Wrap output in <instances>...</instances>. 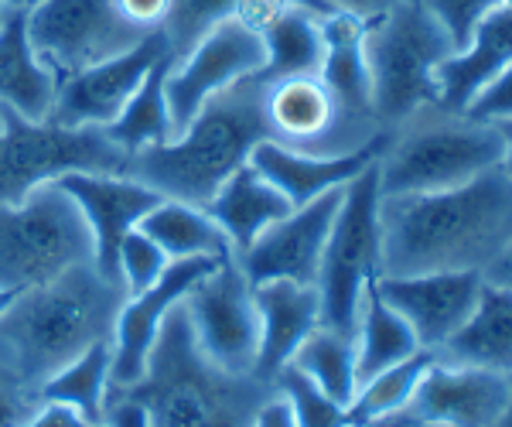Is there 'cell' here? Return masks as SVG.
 Wrapping results in <instances>:
<instances>
[{"mask_svg": "<svg viewBox=\"0 0 512 427\" xmlns=\"http://www.w3.org/2000/svg\"><path fill=\"white\" fill-rule=\"evenodd\" d=\"M127 164L130 154L103 127H59L0 106V205H21L35 188L55 185L72 171L127 175Z\"/></svg>", "mask_w": 512, "mask_h": 427, "instance_id": "cell-6", "label": "cell"}, {"mask_svg": "<svg viewBox=\"0 0 512 427\" xmlns=\"http://www.w3.org/2000/svg\"><path fill=\"white\" fill-rule=\"evenodd\" d=\"M437 359V352L431 349H420L417 356L403 359L383 373H376L373 380H366L355 393V400L349 404V421L352 427L359 424H373L383 421V417L403 414L410 407V397H414L417 383L424 380V373L431 369V363Z\"/></svg>", "mask_w": 512, "mask_h": 427, "instance_id": "cell-32", "label": "cell"}, {"mask_svg": "<svg viewBox=\"0 0 512 427\" xmlns=\"http://www.w3.org/2000/svg\"><path fill=\"white\" fill-rule=\"evenodd\" d=\"M35 410L28 397V383L14 366L0 363V427H21Z\"/></svg>", "mask_w": 512, "mask_h": 427, "instance_id": "cell-38", "label": "cell"}, {"mask_svg": "<svg viewBox=\"0 0 512 427\" xmlns=\"http://www.w3.org/2000/svg\"><path fill=\"white\" fill-rule=\"evenodd\" d=\"M506 65H512V4L492 11L489 18L478 24L472 41H468L461 52L448 55V59L437 65L434 106L465 113L468 103H472Z\"/></svg>", "mask_w": 512, "mask_h": 427, "instance_id": "cell-21", "label": "cell"}, {"mask_svg": "<svg viewBox=\"0 0 512 427\" xmlns=\"http://www.w3.org/2000/svg\"><path fill=\"white\" fill-rule=\"evenodd\" d=\"M485 281L489 284H499V287H509L512 291V240H509V246L506 250L499 253V257H495V264L485 270Z\"/></svg>", "mask_w": 512, "mask_h": 427, "instance_id": "cell-45", "label": "cell"}, {"mask_svg": "<svg viewBox=\"0 0 512 427\" xmlns=\"http://www.w3.org/2000/svg\"><path fill=\"white\" fill-rule=\"evenodd\" d=\"M379 277L475 270L485 274L512 240V175L492 168L448 192L379 199Z\"/></svg>", "mask_w": 512, "mask_h": 427, "instance_id": "cell-1", "label": "cell"}, {"mask_svg": "<svg viewBox=\"0 0 512 427\" xmlns=\"http://www.w3.org/2000/svg\"><path fill=\"white\" fill-rule=\"evenodd\" d=\"M0 18H4V0H0Z\"/></svg>", "mask_w": 512, "mask_h": 427, "instance_id": "cell-53", "label": "cell"}, {"mask_svg": "<svg viewBox=\"0 0 512 427\" xmlns=\"http://www.w3.org/2000/svg\"><path fill=\"white\" fill-rule=\"evenodd\" d=\"M362 52L373 79L376 123L393 130L417 110L434 106V69L454 55V45L427 4L396 0L390 11L366 24Z\"/></svg>", "mask_w": 512, "mask_h": 427, "instance_id": "cell-5", "label": "cell"}, {"mask_svg": "<svg viewBox=\"0 0 512 427\" xmlns=\"http://www.w3.org/2000/svg\"><path fill=\"white\" fill-rule=\"evenodd\" d=\"M325 4L338 14H352L359 21H376L379 14L390 11L396 0H325Z\"/></svg>", "mask_w": 512, "mask_h": 427, "instance_id": "cell-43", "label": "cell"}, {"mask_svg": "<svg viewBox=\"0 0 512 427\" xmlns=\"http://www.w3.org/2000/svg\"><path fill=\"white\" fill-rule=\"evenodd\" d=\"M417 352L420 342L414 328L386 305L383 294L376 291V281H369L366 291H362L359 322H355V373H359V387L366 380H373L376 373H383V369L417 356Z\"/></svg>", "mask_w": 512, "mask_h": 427, "instance_id": "cell-26", "label": "cell"}, {"mask_svg": "<svg viewBox=\"0 0 512 427\" xmlns=\"http://www.w3.org/2000/svg\"><path fill=\"white\" fill-rule=\"evenodd\" d=\"M171 59H164L147 72V79L140 82V89L130 96V103L123 106V113L110 123L106 137L120 147L123 154H140L147 147H161L175 141V123H171L168 110V93H164V79H168Z\"/></svg>", "mask_w": 512, "mask_h": 427, "instance_id": "cell-30", "label": "cell"}, {"mask_svg": "<svg viewBox=\"0 0 512 427\" xmlns=\"http://www.w3.org/2000/svg\"><path fill=\"white\" fill-rule=\"evenodd\" d=\"M291 366L301 369L315 387H321L332 400L349 407L359 393V373H355V339L328 325H318L308 339L297 346Z\"/></svg>", "mask_w": 512, "mask_h": 427, "instance_id": "cell-31", "label": "cell"}, {"mask_svg": "<svg viewBox=\"0 0 512 427\" xmlns=\"http://www.w3.org/2000/svg\"><path fill=\"white\" fill-rule=\"evenodd\" d=\"M495 427H512V373H509V407H506V414H502V421Z\"/></svg>", "mask_w": 512, "mask_h": 427, "instance_id": "cell-51", "label": "cell"}, {"mask_svg": "<svg viewBox=\"0 0 512 427\" xmlns=\"http://www.w3.org/2000/svg\"><path fill=\"white\" fill-rule=\"evenodd\" d=\"M123 301V284L103 277L96 264H79L38 287H24L0 318V339L24 383H41L89 346L110 342Z\"/></svg>", "mask_w": 512, "mask_h": 427, "instance_id": "cell-3", "label": "cell"}, {"mask_svg": "<svg viewBox=\"0 0 512 427\" xmlns=\"http://www.w3.org/2000/svg\"><path fill=\"white\" fill-rule=\"evenodd\" d=\"M192 325L195 346L222 373L253 376L260 356V311L253 301V284L239 270L236 257L205 274L181 298Z\"/></svg>", "mask_w": 512, "mask_h": 427, "instance_id": "cell-10", "label": "cell"}, {"mask_svg": "<svg viewBox=\"0 0 512 427\" xmlns=\"http://www.w3.org/2000/svg\"><path fill=\"white\" fill-rule=\"evenodd\" d=\"M386 141H390V130H379L373 141H366L355 151L345 154H308V151H294V147L280 144V141H260L253 147L250 164L267 178L270 185H277L287 195V202L294 209L321 199L325 192L345 188L352 178H359L369 164H376L383 158Z\"/></svg>", "mask_w": 512, "mask_h": 427, "instance_id": "cell-19", "label": "cell"}, {"mask_svg": "<svg viewBox=\"0 0 512 427\" xmlns=\"http://www.w3.org/2000/svg\"><path fill=\"white\" fill-rule=\"evenodd\" d=\"M502 151L506 147L495 123L424 106L390 130V141L379 158V192H448L485 171L502 168Z\"/></svg>", "mask_w": 512, "mask_h": 427, "instance_id": "cell-4", "label": "cell"}, {"mask_svg": "<svg viewBox=\"0 0 512 427\" xmlns=\"http://www.w3.org/2000/svg\"><path fill=\"white\" fill-rule=\"evenodd\" d=\"M270 137L263 117V82L250 76L212 96L175 141L130 158L127 175L164 199L205 205L229 175L250 164L253 147Z\"/></svg>", "mask_w": 512, "mask_h": 427, "instance_id": "cell-2", "label": "cell"}, {"mask_svg": "<svg viewBox=\"0 0 512 427\" xmlns=\"http://www.w3.org/2000/svg\"><path fill=\"white\" fill-rule=\"evenodd\" d=\"M359 427H424L420 421H414V417L403 410V414H393V417H383V421H373V424H359Z\"/></svg>", "mask_w": 512, "mask_h": 427, "instance_id": "cell-47", "label": "cell"}, {"mask_svg": "<svg viewBox=\"0 0 512 427\" xmlns=\"http://www.w3.org/2000/svg\"><path fill=\"white\" fill-rule=\"evenodd\" d=\"M168 267H171V257L140 226L123 236V243H120V284H123V291H127V298H134V294L158 284Z\"/></svg>", "mask_w": 512, "mask_h": 427, "instance_id": "cell-35", "label": "cell"}, {"mask_svg": "<svg viewBox=\"0 0 512 427\" xmlns=\"http://www.w3.org/2000/svg\"><path fill=\"white\" fill-rule=\"evenodd\" d=\"M106 424L110 427H151L147 410L130 397H120L117 404H110V410H106Z\"/></svg>", "mask_w": 512, "mask_h": 427, "instance_id": "cell-44", "label": "cell"}, {"mask_svg": "<svg viewBox=\"0 0 512 427\" xmlns=\"http://www.w3.org/2000/svg\"><path fill=\"white\" fill-rule=\"evenodd\" d=\"M274 383H277V390L284 393L287 404H291L297 427H352L349 407H342L338 400L328 397L325 390L315 387V383L291 363L274 376Z\"/></svg>", "mask_w": 512, "mask_h": 427, "instance_id": "cell-34", "label": "cell"}, {"mask_svg": "<svg viewBox=\"0 0 512 427\" xmlns=\"http://www.w3.org/2000/svg\"><path fill=\"white\" fill-rule=\"evenodd\" d=\"M253 301L260 311V356L253 376L274 383L297 346L321 325V298L315 284L267 281L253 287Z\"/></svg>", "mask_w": 512, "mask_h": 427, "instance_id": "cell-20", "label": "cell"}, {"mask_svg": "<svg viewBox=\"0 0 512 427\" xmlns=\"http://www.w3.org/2000/svg\"><path fill=\"white\" fill-rule=\"evenodd\" d=\"M424 4L437 18V24L448 31L454 52H461V48L472 41L478 24L489 18L492 11L512 4V0H424Z\"/></svg>", "mask_w": 512, "mask_h": 427, "instance_id": "cell-36", "label": "cell"}, {"mask_svg": "<svg viewBox=\"0 0 512 427\" xmlns=\"http://www.w3.org/2000/svg\"><path fill=\"white\" fill-rule=\"evenodd\" d=\"M420 4H424V0H420Z\"/></svg>", "mask_w": 512, "mask_h": 427, "instance_id": "cell-55", "label": "cell"}, {"mask_svg": "<svg viewBox=\"0 0 512 427\" xmlns=\"http://www.w3.org/2000/svg\"><path fill=\"white\" fill-rule=\"evenodd\" d=\"M441 363L482 366L495 373H512V291L489 284L482 287L475 311L468 322L437 349Z\"/></svg>", "mask_w": 512, "mask_h": 427, "instance_id": "cell-25", "label": "cell"}, {"mask_svg": "<svg viewBox=\"0 0 512 427\" xmlns=\"http://www.w3.org/2000/svg\"><path fill=\"white\" fill-rule=\"evenodd\" d=\"M509 407V376L434 359L407 414L427 427H495Z\"/></svg>", "mask_w": 512, "mask_h": 427, "instance_id": "cell-18", "label": "cell"}, {"mask_svg": "<svg viewBox=\"0 0 512 427\" xmlns=\"http://www.w3.org/2000/svg\"><path fill=\"white\" fill-rule=\"evenodd\" d=\"M287 11H294L291 0H236L233 21L243 24L253 35H263L270 24H277Z\"/></svg>", "mask_w": 512, "mask_h": 427, "instance_id": "cell-39", "label": "cell"}, {"mask_svg": "<svg viewBox=\"0 0 512 427\" xmlns=\"http://www.w3.org/2000/svg\"><path fill=\"white\" fill-rule=\"evenodd\" d=\"M468 117L475 120H485V123H502V120H512V65L495 76L482 93L468 103Z\"/></svg>", "mask_w": 512, "mask_h": 427, "instance_id": "cell-37", "label": "cell"}, {"mask_svg": "<svg viewBox=\"0 0 512 427\" xmlns=\"http://www.w3.org/2000/svg\"><path fill=\"white\" fill-rule=\"evenodd\" d=\"M164 59H171L168 38L164 31H151L130 52L59 79V93H55L48 120L59 127H110L140 89V82L147 79V72Z\"/></svg>", "mask_w": 512, "mask_h": 427, "instance_id": "cell-13", "label": "cell"}, {"mask_svg": "<svg viewBox=\"0 0 512 427\" xmlns=\"http://www.w3.org/2000/svg\"><path fill=\"white\" fill-rule=\"evenodd\" d=\"M140 229H144L171 260H188V257L229 260L233 257L229 236L222 233L216 219L205 209H198V205L161 199L144 219H140Z\"/></svg>", "mask_w": 512, "mask_h": 427, "instance_id": "cell-28", "label": "cell"}, {"mask_svg": "<svg viewBox=\"0 0 512 427\" xmlns=\"http://www.w3.org/2000/svg\"><path fill=\"white\" fill-rule=\"evenodd\" d=\"M110 363V342H96L86 352H79L72 363H65L62 369H55L52 376H45L38 383V404L72 407L89 427L106 424V410H110Z\"/></svg>", "mask_w": 512, "mask_h": 427, "instance_id": "cell-27", "label": "cell"}, {"mask_svg": "<svg viewBox=\"0 0 512 427\" xmlns=\"http://www.w3.org/2000/svg\"><path fill=\"white\" fill-rule=\"evenodd\" d=\"M7 7H35L38 0H4Z\"/></svg>", "mask_w": 512, "mask_h": 427, "instance_id": "cell-52", "label": "cell"}, {"mask_svg": "<svg viewBox=\"0 0 512 427\" xmlns=\"http://www.w3.org/2000/svg\"><path fill=\"white\" fill-rule=\"evenodd\" d=\"M147 35L117 11V0H38L28 7L31 48L55 79L130 52Z\"/></svg>", "mask_w": 512, "mask_h": 427, "instance_id": "cell-9", "label": "cell"}, {"mask_svg": "<svg viewBox=\"0 0 512 427\" xmlns=\"http://www.w3.org/2000/svg\"><path fill=\"white\" fill-rule=\"evenodd\" d=\"M65 195L79 205L93 233V264L103 277L120 284V243L130 229L140 226V219L158 205L164 195L130 175H96V171H72L59 182Z\"/></svg>", "mask_w": 512, "mask_h": 427, "instance_id": "cell-17", "label": "cell"}, {"mask_svg": "<svg viewBox=\"0 0 512 427\" xmlns=\"http://www.w3.org/2000/svg\"><path fill=\"white\" fill-rule=\"evenodd\" d=\"M222 264L216 257H188V260H171V267L164 270V277L147 291L134 294L123 301L117 325H113V363H110V390L123 393L144 376L151 349L158 342L168 315L181 305L192 287L202 281L205 274H212Z\"/></svg>", "mask_w": 512, "mask_h": 427, "instance_id": "cell-14", "label": "cell"}, {"mask_svg": "<svg viewBox=\"0 0 512 427\" xmlns=\"http://www.w3.org/2000/svg\"><path fill=\"white\" fill-rule=\"evenodd\" d=\"M263 38L246 31L239 21H222L212 28L192 52L168 69L164 79V93H168L171 123H175V137L188 127L198 110L212 100L222 89H229L239 79H250L263 69Z\"/></svg>", "mask_w": 512, "mask_h": 427, "instance_id": "cell-11", "label": "cell"}, {"mask_svg": "<svg viewBox=\"0 0 512 427\" xmlns=\"http://www.w3.org/2000/svg\"><path fill=\"white\" fill-rule=\"evenodd\" d=\"M379 161L345 185L342 205L328 233L318 267L321 325L355 339L362 291L379 277L383 264V233H379Z\"/></svg>", "mask_w": 512, "mask_h": 427, "instance_id": "cell-8", "label": "cell"}, {"mask_svg": "<svg viewBox=\"0 0 512 427\" xmlns=\"http://www.w3.org/2000/svg\"><path fill=\"white\" fill-rule=\"evenodd\" d=\"M212 219L219 223L222 233L233 243V257L246 250L263 229H270L277 219L291 216L294 205L277 185H270L253 164H243L236 175H229L212 202L205 205Z\"/></svg>", "mask_w": 512, "mask_h": 427, "instance_id": "cell-24", "label": "cell"}, {"mask_svg": "<svg viewBox=\"0 0 512 427\" xmlns=\"http://www.w3.org/2000/svg\"><path fill=\"white\" fill-rule=\"evenodd\" d=\"M18 298H21V287H0V318H4L7 311H11V305Z\"/></svg>", "mask_w": 512, "mask_h": 427, "instance_id": "cell-50", "label": "cell"}, {"mask_svg": "<svg viewBox=\"0 0 512 427\" xmlns=\"http://www.w3.org/2000/svg\"><path fill=\"white\" fill-rule=\"evenodd\" d=\"M485 277L475 270H437V274L376 277V291L403 322L414 328L420 349L437 352L468 322L482 298Z\"/></svg>", "mask_w": 512, "mask_h": 427, "instance_id": "cell-16", "label": "cell"}, {"mask_svg": "<svg viewBox=\"0 0 512 427\" xmlns=\"http://www.w3.org/2000/svg\"><path fill=\"white\" fill-rule=\"evenodd\" d=\"M495 127H499L502 147H506V151H502V171L512 175V120H502V123H495Z\"/></svg>", "mask_w": 512, "mask_h": 427, "instance_id": "cell-46", "label": "cell"}, {"mask_svg": "<svg viewBox=\"0 0 512 427\" xmlns=\"http://www.w3.org/2000/svg\"><path fill=\"white\" fill-rule=\"evenodd\" d=\"M345 188L325 192L321 199L301 205L291 216L277 219L270 229H263L246 250L236 253V264L253 287L267 281H297L315 284L321 253H325L328 233L338 216Z\"/></svg>", "mask_w": 512, "mask_h": 427, "instance_id": "cell-15", "label": "cell"}, {"mask_svg": "<svg viewBox=\"0 0 512 427\" xmlns=\"http://www.w3.org/2000/svg\"><path fill=\"white\" fill-rule=\"evenodd\" d=\"M117 11L127 18L130 24L144 31H161L164 21H168L171 0H117Z\"/></svg>", "mask_w": 512, "mask_h": 427, "instance_id": "cell-40", "label": "cell"}, {"mask_svg": "<svg viewBox=\"0 0 512 427\" xmlns=\"http://www.w3.org/2000/svg\"><path fill=\"white\" fill-rule=\"evenodd\" d=\"M59 79L35 55L28 38V7H7L0 18V106L28 120H48Z\"/></svg>", "mask_w": 512, "mask_h": 427, "instance_id": "cell-23", "label": "cell"}, {"mask_svg": "<svg viewBox=\"0 0 512 427\" xmlns=\"http://www.w3.org/2000/svg\"><path fill=\"white\" fill-rule=\"evenodd\" d=\"M253 417H256V410L253 414H229V417H222V421L209 424V427H253Z\"/></svg>", "mask_w": 512, "mask_h": 427, "instance_id": "cell-49", "label": "cell"}, {"mask_svg": "<svg viewBox=\"0 0 512 427\" xmlns=\"http://www.w3.org/2000/svg\"><path fill=\"white\" fill-rule=\"evenodd\" d=\"M263 69L256 72L260 82L294 79V76H318L325 62V35L321 18L308 11H287L277 24L263 31Z\"/></svg>", "mask_w": 512, "mask_h": 427, "instance_id": "cell-29", "label": "cell"}, {"mask_svg": "<svg viewBox=\"0 0 512 427\" xmlns=\"http://www.w3.org/2000/svg\"><path fill=\"white\" fill-rule=\"evenodd\" d=\"M233 11L236 0H171L168 21L161 28L171 48V65L185 59L212 28L233 18Z\"/></svg>", "mask_w": 512, "mask_h": 427, "instance_id": "cell-33", "label": "cell"}, {"mask_svg": "<svg viewBox=\"0 0 512 427\" xmlns=\"http://www.w3.org/2000/svg\"><path fill=\"white\" fill-rule=\"evenodd\" d=\"M21 427H89L72 407L65 404H38Z\"/></svg>", "mask_w": 512, "mask_h": 427, "instance_id": "cell-41", "label": "cell"}, {"mask_svg": "<svg viewBox=\"0 0 512 427\" xmlns=\"http://www.w3.org/2000/svg\"><path fill=\"white\" fill-rule=\"evenodd\" d=\"M263 117L270 141L308 154H345L379 134L345 120L321 76L263 82Z\"/></svg>", "mask_w": 512, "mask_h": 427, "instance_id": "cell-12", "label": "cell"}, {"mask_svg": "<svg viewBox=\"0 0 512 427\" xmlns=\"http://www.w3.org/2000/svg\"><path fill=\"white\" fill-rule=\"evenodd\" d=\"M366 24L352 14H328L321 18V35H325V62H321V82L328 93L335 96L342 117L366 130H386L376 123L373 113V79H369L366 52H362V38H366Z\"/></svg>", "mask_w": 512, "mask_h": 427, "instance_id": "cell-22", "label": "cell"}, {"mask_svg": "<svg viewBox=\"0 0 512 427\" xmlns=\"http://www.w3.org/2000/svg\"><path fill=\"white\" fill-rule=\"evenodd\" d=\"M96 427H110V424H96Z\"/></svg>", "mask_w": 512, "mask_h": 427, "instance_id": "cell-54", "label": "cell"}, {"mask_svg": "<svg viewBox=\"0 0 512 427\" xmlns=\"http://www.w3.org/2000/svg\"><path fill=\"white\" fill-rule=\"evenodd\" d=\"M291 7H297V11L315 14V18H328V14H335L332 7L325 4V0H291Z\"/></svg>", "mask_w": 512, "mask_h": 427, "instance_id": "cell-48", "label": "cell"}, {"mask_svg": "<svg viewBox=\"0 0 512 427\" xmlns=\"http://www.w3.org/2000/svg\"><path fill=\"white\" fill-rule=\"evenodd\" d=\"M93 233L59 185H41L21 205H0V287H38L93 264Z\"/></svg>", "mask_w": 512, "mask_h": 427, "instance_id": "cell-7", "label": "cell"}, {"mask_svg": "<svg viewBox=\"0 0 512 427\" xmlns=\"http://www.w3.org/2000/svg\"><path fill=\"white\" fill-rule=\"evenodd\" d=\"M253 427H297L294 424V410L284 400V393L277 390L274 397L263 400L260 410H256V417H253Z\"/></svg>", "mask_w": 512, "mask_h": 427, "instance_id": "cell-42", "label": "cell"}]
</instances>
